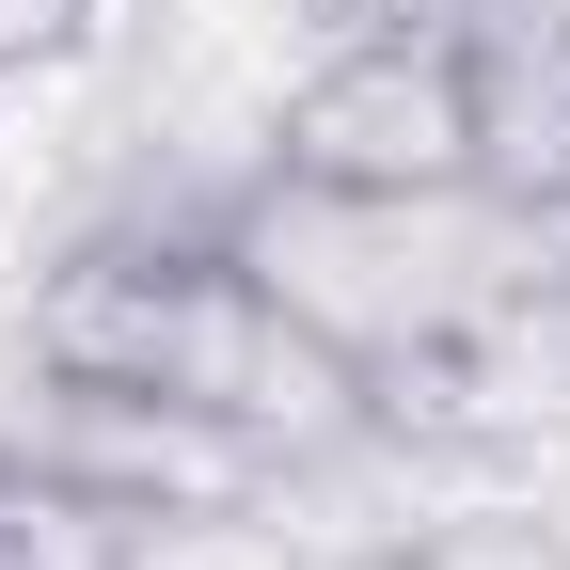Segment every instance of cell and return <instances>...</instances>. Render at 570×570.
<instances>
[{
    "label": "cell",
    "mask_w": 570,
    "mask_h": 570,
    "mask_svg": "<svg viewBox=\"0 0 570 570\" xmlns=\"http://www.w3.org/2000/svg\"><path fill=\"white\" fill-rule=\"evenodd\" d=\"M460 80H475V190L570 223V17H460Z\"/></svg>",
    "instance_id": "3"
},
{
    "label": "cell",
    "mask_w": 570,
    "mask_h": 570,
    "mask_svg": "<svg viewBox=\"0 0 570 570\" xmlns=\"http://www.w3.org/2000/svg\"><path fill=\"white\" fill-rule=\"evenodd\" d=\"M396 570H570V523H554V508H523L508 475H444V491L412 508Z\"/></svg>",
    "instance_id": "5"
},
{
    "label": "cell",
    "mask_w": 570,
    "mask_h": 570,
    "mask_svg": "<svg viewBox=\"0 0 570 570\" xmlns=\"http://www.w3.org/2000/svg\"><path fill=\"white\" fill-rule=\"evenodd\" d=\"M269 175H317V190H475L460 17L317 32V63H302L285 111H269Z\"/></svg>",
    "instance_id": "1"
},
{
    "label": "cell",
    "mask_w": 570,
    "mask_h": 570,
    "mask_svg": "<svg viewBox=\"0 0 570 570\" xmlns=\"http://www.w3.org/2000/svg\"><path fill=\"white\" fill-rule=\"evenodd\" d=\"M159 554V523L111 508V491H80L63 460L0 444V570H142Z\"/></svg>",
    "instance_id": "4"
},
{
    "label": "cell",
    "mask_w": 570,
    "mask_h": 570,
    "mask_svg": "<svg viewBox=\"0 0 570 570\" xmlns=\"http://www.w3.org/2000/svg\"><path fill=\"white\" fill-rule=\"evenodd\" d=\"M0 444L63 460L80 491H111V508H142V523H206V508H254L269 491V460L223 412L142 396V381H63V365H17V348H0Z\"/></svg>",
    "instance_id": "2"
},
{
    "label": "cell",
    "mask_w": 570,
    "mask_h": 570,
    "mask_svg": "<svg viewBox=\"0 0 570 570\" xmlns=\"http://www.w3.org/2000/svg\"><path fill=\"white\" fill-rule=\"evenodd\" d=\"M127 0H0V80H80V63H111Z\"/></svg>",
    "instance_id": "6"
}]
</instances>
